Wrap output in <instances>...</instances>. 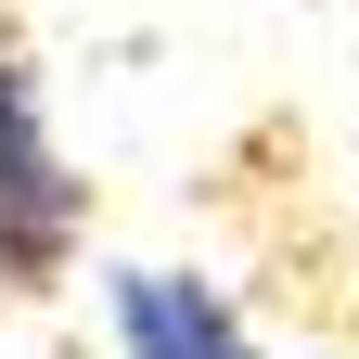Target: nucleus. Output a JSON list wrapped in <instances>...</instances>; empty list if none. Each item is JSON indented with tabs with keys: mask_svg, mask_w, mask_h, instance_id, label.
<instances>
[{
	"mask_svg": "<svg viewBox=\"0 0 359 359\" xmlns=\"http://www.w3.org/2000/svg\"><path fill=\"white\" fill-rule=\"evenodd\" d=\"M77 257H90V180L52 128V77L26 26L0 13V295H65Z\"/></svg>",
	"mask_w": 359,
	"mask_h": 359,
	"instance_id": "nucleus-1",
	"label": "nucleus"
},
{
	"mask_svg": "<svg viewBox=\"0 0 359 359\" xmlns=\"http://www.w3.org/2000/svg\"><path fill=\"white\" fill-rule=\"evenodd\" d=\"M103 321H116V359H257L244 308L205 269H167V257H116L103 269Z\"/></svg>",
	"mask_w": 359,
	"mask_h": 359,
	"instance_id": "nucleus-2",
	"label": "nucleus"
}]
</instances>
